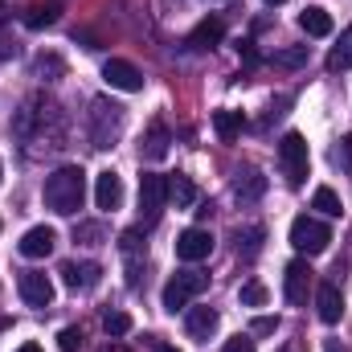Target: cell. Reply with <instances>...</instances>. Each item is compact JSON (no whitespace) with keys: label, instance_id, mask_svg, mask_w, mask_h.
<instances>
[{"label":"cell","instance_id":"cell-14","mask_svg":"<svg viewBox=\"0 0 352 352\" xmlns=\"http://www.w3.org/2000/svg\"><path fill=\"white\" fill-rule=\"evenodd\" d=\"M94 201H98V209H119L123 205V180L119 173H98L94 176Z\"/></svg>","mask_w":352,"mask_h":352},{"label":"cell","instance_id":"cell-18","mask_svg":"<svg viewBox=\"0 0 352 352\" xmlns=\"http://www.w3.org/2000/svg\"><path fill=\"white\" fill-rule=\"evenodd\" d=\"M299 29L307 33V37H328L332 33V16H328V8H303L299 12Z\"/></svg>","mask_w":352,"mask_h":352},{"label":"cell","instance_id":"cell-39","mask_svg":"<svg viewBox=\"0 0 352 352\" xmlns=\"http://www.w3.org/2000/svg\"><path fill=\"white\" fill-rule=\"evenodd\" d=\"M156 352H176L173 344H156Z\"/></svg>","mask_w":352,"mask_h":352},{"label":"cell","instance_id":"cell-26","mask_svg":"<svg viewBox=\"0 0 352 352\" xmlns=\"http://www.w3.org/2000/svg\"><path fill=\"white\" fill-rule=\"evenodd\" d=\"M58 12H62V4H58V0H50V4H37V8H29V16H25V25H29V29H41V25H54V21H58Z\"/></svg>","mask_w":352,"mask_h":352},{"label":"cell","instance_id":"cell-24","mask_svg":"<svg viewBox=\"0 0 352 352\" xmlns=\"http://www.w3.org/2000/svg\"><path fill=\"white\" fill-rule=\"evenodd\" d=\"M311 209H320L324 217H340L344 213V205H340V197L324 184V188H316V197H311Z\"/></svg>","mask_w":352,"mask_h":352},{"label":"cell","instance_id":"cell-3","mask_svg":"<svg viewBox=\"0 0 352 352\" xmlns=\"http://www.w3.org/2000/svg\"><path fill=\"white\" fill-rule=\"evenodd\" d=\"M278 164H283V176H287L291 188H299V184L307 180L311 156H307V140H303L299 131H287V135H283V144H278Z\"/></svg>","mask_w":352,"mask_h":352},{"label":"cell","instance_id":"cell-41","mask_svg":"<svg viewBox=\"0 0 352 352\" xmlns=\"http://www.w3.org/2000/svg\"><path fill=\"white\" fill-rule=\"evenodd\" d=\"M283 352H295V349H283Z\"/></svg>","mask_w":352,"mask_h":352},{"label":"cell","instance_id":"cell-40","mask_svg":"<svg viewBox=\"0 0 352 352\" xmlns=\"http://www.w3.org/2000/svg\"><path fill=\"white\" fill-rule=\"evenodd\" d=\"M266 4H283V0H266Z\"/></svg>","mask_w":352,"mask_h":352},{"label":"cell","instance_id":"cell-5","mask_svg":"<svg viewBox=\"0 0 352 352\" xmlns=\"http://www.w3.org/2000/svg\"><path fill=\"white\" fill-rule=\"evenodd\" d=\"M164 205H168V176L144 173L140 176V217H144V226H156Z\"/></svg>","mask_w":352,"mask_h":352},{"label":"cell","instance_id":"cell-6","mask_svg":"<svg viewBox=\"0 0 352 352\" xmlns=\"http://www.w3.org/2000/svg\"><path fill=\"white\" fill-rule=\"evenodd\" d=\"M205 287H209V274H201V270H180L176 278H168V287H164V307H168V311L188 307V299H197Z\"/></svg>","mask_w":352,"mask_h":352},{"label":"cell","instance_id":"cell-37","mask_svg":"<svg viewBox=\"0 0 352 352\" xmlns=\"http://www.w3.org/2000/svg\"><path fill=\"white\" fill-rule=\"evenodd\" d=\"M102 352H127V349H123V344H107Z\"/></svg>","mask_w":352,"mask_h":352},{"label":"cell","instance_id":"cell-36","mask_svg":"<svg viewBox=\"0 0 352 352\" xmlns=\"http://www.w3.org/2000/svg\"><path fill=\"white\" fill-rule=\"evenodd\" d=\"M16 352H41V349H37V344H21Z\"/></svg>","mask_w":352,"mask_h":352},{"label":"cell","instance_id":"cell-21","mask_svg":"<svg viewBox=\"0 0 352 352\" xmlns=\"http://www.w3.org/2000/svg\"><path fill=\"white\" fill-rule=\"evenodd\" d=\"M168 144H173L168 127H164V123H152V127H148V140H144V156H148V160H164V156H168Z\"/></svg>","mask_w":352,"mask_h":352},{"label":"cell","instance_id":"cell-32","mask_svg":"<svg viewBox=\"0 0 352 352\" xmlns=\"http://www.w3.org/2000/svg\"><path fill=\"white\" fill-rule=\"evenodd\" d=\"M74 238H78V242H87V246H98L102 226H78V230H74Z\"/></svg>","mask_w":352,"mask_h":352},{"label":"cell","instance_id":"cell-27","mask_svg":"<svg viewBox=\"0 0 352 352\" xmlns=\"http://www.w3.org/2000/svg\"><path fill=\"white\" fill-rule=\"evenodd\" d=\"M274 66H283V70H299V66H307V45L278 50V54H274Z\"/></svg>","mask_w":352,"mask_h":352},{"label":"cell","instance_id":"cell-23","mask_svg":"<svg viewBox=\"0 0 352 352\" xmlns=\"http://www.w3.org/2000/svg\"><path fill=\"white\" fill-rule=\"evenodd\" d=\"M226 37V29H221V21H201L197 29H192V45L197 50H213L217 41Z\"/></svg>","mask_w":352,"mask_h":352},{"label":"cell","instance_id":"cell-4","mask_svg":"<svg viewBox=\"0 0 352 352\" xmlns=\"http://www.w3.org/2000/svg\"><path fill=\"white\" fill-rule=\"evenodd\" d=\"M328 242H332V230H328L324 221H316V217H307V213L291 221V246H295L299 254H307V258H311V254H324Z\"/></svg>","mask_w":352,"mask_h":352},{"label":"cell","instance_id":"cell-2","mask_svg":"<svg viewBox=\"0 0 352 352\" xmlns=\"http://www.w3.org/2000/svg\"><path fill=\"white\" fill-rule=\"evenodd\" d=\"M119 131H123V107H115L107 98H94L90 102V140H94V148H115Z\"/></svg>","mask_w":352,"mask_h":352},{"label":"cell","instance_id":"cell-11","mask_svg":"<svg viewBox=\"0 0 352 352\" xmlns=\"http://www.w3.org/2000/svg\"><path fill=\"white\" fill-rule=\"evenodd\" d=\"M316 311H320L324 324H336V320L344 316V295H340L336 283H320V287H316Z\"/></svg>","mask_w":352,"mask_h":352},{"label":"cell","instance_id":"cell-19","mask_svg":"<svg viewBox=\"0 0 352 352\" xmlns=\"http://www.w3.org/2000/svg\"><path fill=\"white\" fill-rule=\"evenodd\" d=\"M263 238H266L263 226H238V230H234V246H238L242 258H254V254L263 250Z\"/></svg>","mask_w":352,"mask_h":352},{"label":"cell","instance_id":"cell-34","mask_svg":"<svg viewBox=\"0 0 352 352\" xmlns=\"http://www.w3.org/2000/svg\"><path fill=\"white\" fill-rule=\"evenodd\" d=\"M221 352H254V340L250 336H234V340H226Z\"/></svg>","mask_w":352,"mask_h":352},{"label":"cell","instance_id":"cell-22","mask_svg":"<svg viewBox=\"0 0 352 352\" xmlns=\"http://www.w3.org/2000/svg\"><path fill=\"white\" fill-rule=\"evenodd\" d=\"M168 197L176 201V209H188V205L197 201V184L184 173H176V176H168Z\"/></svg>","mask_w":352,"mask_h":352},{"label":"cell","instance_id":"cell-10","mask_svg":"<svg viewBox=\"0 0 352 352\" xmlns=\"http://www.w3.org/2000/svg\"><path fill=\"white\" fill-rule=\"evenodd\" d=\"M102 78H107V87L111 90H123V94L144 90V74H140L131 62H123V58H111V62L102 66Z\"/></svg>","mask_w":352,"mask_h":352},{"label":"cell","instance_id":"cell-42","mask_svg":"<svg viewBox=\"0 0 352 352\" xmlns=\"http://www.w3.org/2000/svg\"><path fill=\"white\" fill-rule=\"evenodd\" d=\"M0 176H4V173H0Z\"/></svg>","mask_w":352,"mask_h":352},{"label":"cell","instance_id":"cell-7","mask_svg":"<svg viewBox=\"0 0 352 352\" xmlns=\"http://www.w3.org/2000/svg\"><path fill=\"white\" fill-rule=\"evenodd\" d=\"M209 254H213V234H209V230L192 226V230H184V234L176 238V258H180V263H201V258H209Z\"/></svg>","mask_w":352,"mask_h":352},{"label":"cell","instance_id":"cell-17","mask_svg":"<svg viewBox=\"0 0 352 352\" xmlns=\"http://www.w3.org/2000/svg\"><path fill=\"white\" fill-rule=\"evenodd\" d=\"M263 192H266V176L258 173V168L238 173V180H234V197H238V201H258Z\"/></svg>","mask_w":352,"mask_h":352},{"label":"cell","instance_id":"cell-8","mask_svg":"<svg viewBox=\"0 0 352 352\" xmlns=\"http://www.w3.org/2000/svg\"><path fill=\"white\" fill-rule=\"evenodd\" d=\"M16 291H21V299H25L29 307H50V303H54V283H50V274H41V270H25V274L16 278Z\"/></svg>","mask_w":352,"mask_h":352},{"label":"cell","instance_id":"cell-12","mask_svg":"<svg viewBox=\"0 0 352 352\" xmlns=\"http://www.w3.org/2000/svg\"><path fill=\"white\" fill-rule=\"evenodd\" d=\"M98 278H102V266L98 263H66L62 266V283L70 291H90V287H98Z\"/></svg>","mask_w":352,"mask_h":352},{"label":"cell","instance_id":"cell-13","mask_svg":"<svg viewBox=\"0 0 352 352\" xmlns=\"http://www.w3.org/2000/svg\"><path fill=\"white\" fill-rule=\"evenodd\" d=\"M119 250H123V258H127V287L135 291V287H140V266H144V242H140V230H127V234L119 238Z\"/></svg>","mask_w":352,"mask_h":352},{"label":"cell","instance_id":"cell-38","mask_svg":"<svg viewBox=\"0 0 352 352\" xmlns=\"http://www.w3.org/2000/svg\"><path fill=\"white\" fill-rule=\"evenodd\" d=\"M4 332H8V316H0V336H4Z\"/></svg>","mask_w":352,"mask_h":352},{"label":"cell","instance_id":"cell-16","mask_svg":"<svg viewBox=\"0 0 352 352\" xmlns=\"http://www.w3.org/2000/svg\"><path fill=\"white\" fill-rule=\"evenodd\" d=\"M217 311L213 307H188V316H184V332L192 336V340H209L213 332H217Z\"/></svg>","mask_w":352,"mask_h":352},{"label":"cell","instance_id":"cell-31","mask_svg":"<svg viewBox=\"0 0 352 352\" xmlns=\"http://www.w3.org/2000/svg\"><path fill=\"white\" fill-rule=\"evenodd\" d=\"M336 164H340L344 173H352V135L340 140V148H336Z\"/></svg>","mask_w":352,"mask_h":352},{"label":"cell","instance_id":"cell-15","mask_svg":"<svg viewBox=\"0 0 352 352\" xmlns=\"http://www.w3.org/2000/svg\"><path fill=\"white\" fill-rule=\"evenodd\" d=\"M54 246H58V234H54L50 226H33V230L21 238V254H25V258H45Z\"/></svg>","mask_w":352,"mask_h":352},{"label":"cell","instance_id":"cell-20","mask_svg":"<svg viewBox=\"0 0 352 352\" xmlns=\"http://www.w3.org/2000/svg\"><path fill=\"white\" fill-rule=\"evenodd\" d=\"M213 131L221 144H234L242 135V111H213Z\"/></svg>","mask_w":352,"mask_h":352},{"label":"cell","instance_id":"cell-35","mask_svg":"<svg viewBox=\"0 0 352 352\" xmlns=\"http://www.w3.org/2000/svg\"><path fill=\"white\" fill-rule=\"evenodd\" d=\"M8 54H12V45H8V41L0 37V58H8Z\"/></svg>","mask_w":352,"mask_h":352},{"label":"cell","instance_id":"cell-29","mask_svg":"<svg viewBox=\"0 0 352 352\" xmlns=\"http://www.w3.org/2000/svg\"><path fill=\"white\" fill-rule=\"evenodd\" d=\"M242 303H246V307H263L266 303V287L263 283H246V287H242Z\"/></svg>","mask_w":352,"mask_h":352},{"label":"cell","instance_id":"cell-1","mask_svg":"<svg viewBox=\"0 0 352 352\" xmlns=\"http://www.w3.org/2000/svg\"><path fill=\"white\" fill-rule=\"evenodd\" d=\"M87 201V173L78 164H66L58 173L45 176V205L62 217H74Z\"/></svg>","mask_w":352,"mask_h":352},{"label":"cell","instance_id":"cell-33","mask_svg":"<svg viewBox=\"0 0 352 352\" xmlns=\"http://www.w3.org/2000/svg\"><path fill=\"white\" fill-rule=\"evenodd\" d=\"M274 328H278V320H274V316H258V320H254V328H250V332H254V336H270V332H274Z\"/></svg>","mask_w":352,"mask_h":352},{"label":"cell","instance_id":"cell-25","mask_svg":"<svg viewBox=\"0 0 352 352\" xmlns=\"http://www.w3.org/2000/svg\"><path fill=\"white\" fill-rule=\"evenodd\" d=\"M328 66H332V70H352V25L344 29V33H340V45L332 50Z\"/></svg>","mask_w":352,"mask_h":352},{"label":"cell","instance_id":"cell-9","mask_svg":"<svg viewBox=\"0 0 352 352\" xmlns=\"http://www.w3.org/2000/svg\"><path fill=\"white\" fill-rule=\"evenodd\" d=\"M307 291H311V266L303 263V258H295V263H287L283 270V295H287V303H307Z\"/></svg>","mask_w":352,"mask_h":352},{"label":"cell","instance_id":"cell-28","mask_svg":"<svg viewBox=\"0 0 352 352\" xmlns=\"http://www.w3.org/2000/svg\"><path fill=\"white\" fill-rule=\"evenodd\" d=\"M102 328H107V336H127L131 332V316L127 311H107L102 316Z\"/></svg>","mask_w":352,"mask_h":352},{"label":"cell","instance_id":"cell-30","mask_svg":"<svg viewBox=\"0 0 352 352\" xmlns=\"http://www.w3.org/2000/svg\"><path fill=\"white\" fill-rule=\"evenodd\" d=\"M58 349H62V352H78V349H82V332H78V328H62Z\"/></svg>","mask_w":352,"mask_h":352}]
</instances>
